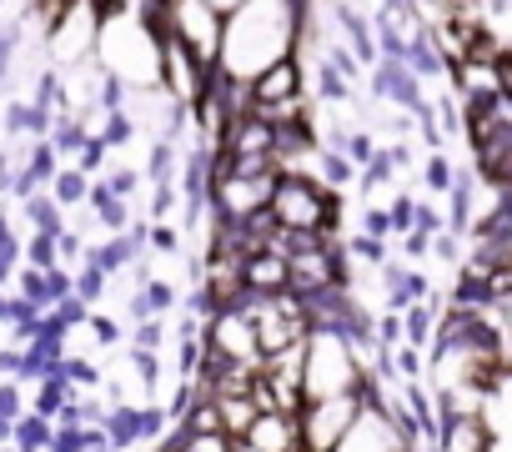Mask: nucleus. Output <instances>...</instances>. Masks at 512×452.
Here are the masks:
<instances>
[{
    "label": "nucleus",
    "instance_id": "13",
    "mask_svg": "<svg viewBox=\"0 0 512 452\" xmlns=\"http://www.w3.org/2000/svg\"><path fill=\"white\" fill-rule=\"evenodd\" d=\"M141 297H146V302H151V312H166V307H171V297H176V292H171V287H166V282H151V287H146V292H141Z\"/></svg>",
    "mask_w": 512,
    "mask_h": 452
},
{
    "label": "nucleus",
    "instance_id": "18",
    "mask_svg": "<svg viewBox=\"0 0 512 452\" xmlns=\"http://www.w3.org/2000/svg\"><path fill=\"white\" fill-rule=\"evenodd\" d=\"M437 257H447V262H452V257H457V242H452V237H437Z\"/></svg>",
    "mask_w": 512,
    "mask_h": 452
},
{
    "label": "nucleus",
    "instance_id": "16",
    "mask_svg": "<svg viewBox=\"0 0 512 452\" xmlns=\"http://www.w3.org/2000/svg\"><path fill=\"white\" fill-rule=\"evenodd\" d=\"M362 232H367V237H387V232H392V216H387V211H367Z\"/></svg>",
    "mask_w": 512,
    "mask_h": 452
},
{
    "label": "nucleus",
    "instance_id": "7",
    "mask_svg": "<svg viewBox=\"0 0 512 452\" xmlns=\"http://www.w3.org/2000/svg\"><path fill=\"white\" fill-rule=\"evenodd\" d=\"M246 91H251V101L297 96V91H302V61H297V51H292V56H277L272 66H262L256 76H246Z\"/></svg>",
    "mask_w": 512,
    "mask_h": 452
},
{
    "label": "nucleus",
    "instance_id": "3",
    "mask_svg": "<svg viewBox=\"0 0 512 452\" xmlns=\"http://www.w3.org/2000/svg\"><path fill=\"white\" fill-rule=\"evenodd\" d=\"M357 402H362L357 392H337V397H312V402H302V412H297L302 452H337V437L347 432Z\"/></svg>",
    "mask_w": 512,
    "mask_h": 452
},
{
    "label": "nucleus",
    "instance_id": "14",
    "mask_svg": "<svg viewBox=\"0 0 512 452\" xmlns=\"http://www.w3.org/2000/svg\"><path fill=\"white\" fill-rule=\"evenodd\" d=\"M492 81H497L502 96H512V56H497V61H492Z\"/></svg>",
    "mask_w": 512,
    "mask_h": 452
},
{
    "label": "nucleus",
    "instance_id": "20",
    "mask_svg": "<svg viewBox=\"0 0 512 452\" xmlns=\"http://www.w3.org/2000/svg\"><path fill=\"white\" fill-rule=\"evenodd\" d=\"M507 146H512V126H507Z\"/></svg>",
    "mask_w": 512,
    "mask_h": 452
},
{
    "label": "nucleus",
    "instance_id": "17",
    "mask_svg": "<svg viewBox=\"0 0 512 452\" xmlns=\"http://www.w3.org/2000/svg\"><path fill=\"white\" fill-rule=\"evenodd\" d=\"M106 186H111L116 196H131V191H136V171H111V176H106Z\"/></svg>",
    "mask_w": 512,
    "mask_h": 452
},
{
    "label": "nucleus",
    "instance_id": "2",
    "mask_svg": "<svg viewBox=\"0 0 512 452\" xmlns=\"http://www.w3.org/2000/svg\"><path fill=\"white\" fill-rule=\"evenodd\" d=\"M362 362L352 352V342L332 327H307L302 342V397H337V392H357L362 382Z\"/></svg>",
    "mask_w": 512,
    "mask_h": 452
},
{
    "label": "nucleus",
    "instance_id": "4",
    "mask_svg": "<svg viewBox=\"0 0 512 452\" xmlns=\"http://www.w3.org/2000/svg\"><path fill=\"white\" fill-rule=\"evenodd\" d=\"M166 31L181 36L201 66H216V51H221V11L211 6V0H176V6H166Z\"/></svg>",
    "mask_w": 512,
    "mask_h": 452
},
{
    "label": "nucleus",
    "instance_id": "5",
    "mask_svg": "<svg viewBox=\"0 0 512 452\" xmlns=\"http://www.w3.org/2000/svg\"><path fill=\"white\" fill-rule=\"evenodd\" d=\"M206 347L221 352V357H236V362H251V367H262V347H256V322L241 302L231 307H216L206 317Z\"/></svg>",
    "mask_w": 512,
    "mask_h": 452
},
{
    "label": "nucleus",
    "instance_id": "6",
    "mask_svg": "<svg viewBox=\"0 0 512 452\" xmlns=\"http://www.w3.org/2000/svg\"><path fill=\"white\" fill-rule=\"evenodd\" d=\"M241 452H302L297 412H282V407L256 412V417H251V427L241 432Z\"/></svg>",
    "mask_w": 512,
    "mask_h": 452
},
{
    "label": "nucleus",
    "instance_id": "9",
    "mask_svg": "<svg viewBox=\"0 0 512 452\" xmlns=\"http://www.w3.org/2000/svg\"><path fill=\"white\" fill-rule=\"evenodd\" d=\"M51 196L61 201V206H81L86 196H91V176L81 171V166H56V176H51Z\"/></svg>",
    "mask_w": 512,
    "mask_h": 452
},
{
    "label": "nucleus",
    "instance_id": "15",
    "mask_svg": "<svg viewBox=\"0 0 512 452\" xmlns=\"http://www.w3.org/2000/svg\"><path fill=\"white\" fill-rule=\"evenodd\" d=\"M146 242H151L156 252H176V232H171V226H151Z\"/></svg>",
    "mask_w": 512,
    "mask_h": 452
},
{
    "label": "nucleus",
    "instance_id": "8",
    "mask_svg": "<svg viewBox=\"0 0 512 452\" xmlns=\"http://www.w3.org/2000/svg\"><path fill=\"white\" fill-rule=\"evenodd\" d=\"M241 287H246V292H262V297H267V292H282V287H287V257L272 252V247L241 257Z\"/></svg>",
    "mask_w": 512,
    "mask_h": 452
},
{
    "label": "nucleus",
    "instance_id": "19",
    "mask_svg": "<svg viewBox=\"0 0 512 452\" xmlns=\"http://www.w3.org/2000/svg\"><path fill=\"white\" fill-rule=\"evenodd\" d=\"M211 6H216V11H221V16H226V11H231V6H241V0H211Z\"/></svg>",
    "mask_w": 512,
    "mask_h": 452
},
{
    "label": "nucleus",
    "instance_id": "12",
    "mask_svg": "<svg viewBox=\"0 0 512 452\" xmlns=\"http://www.w3.org/2000/svg\"><path fill=\"white\" fill-rule=\"evenodd\" d=\"M412 211H417V201H407V196L392 201V211H387L392 216V232H412Z\"/></svg>",
    "mask_w": 512,
    "mask_h": 452
},
{
    "label": "nucleus",
    "instance_id": "10",
    "mask_svg": "<svg viewBox=\"0 0 512 452\" xmlns=\"http://www.w3.org/2000/svg\"><path fill=\"white\" fill-rule=\"evenodd\" d=\"M317 91H322V101L342 106V101H347V76H342L337 66H317Z\"/></svg>",
    "mask_w": 512,
    "mask_h": 452
},
{
    "label": "nucleus",
    "instance_id": "1",
    "mask_svg": "<svg viewBox=\"0 0 512 452\" xmlns=\"http://www.w3.org/2000/svg\"><path fill=\"white\" fill-rule=\"evenodd\" d=\"M312 11V0H241L221 16V51L216 71L221 76H256L272 66L277 56H292L302 46V21Z\"/></svg>",
    "mask_w": 512,
    "mask_h": 452
},
{
    "label": "nucleus",
    "instance_id": "11",
    "mask_svg": "<svg viewBox=\"0 0 512 452\" xmlns=\"http://www.w3.org/2000/svg\"><path fill=\"white\" fill-rule=\"evenodd\" d=\"M422 176H427V186H432V191H447V186H452V166H447L442 156H432Z\"/></svg>",
    "mask_w": 512,
    "mask_h": 452
}]
</instances>
